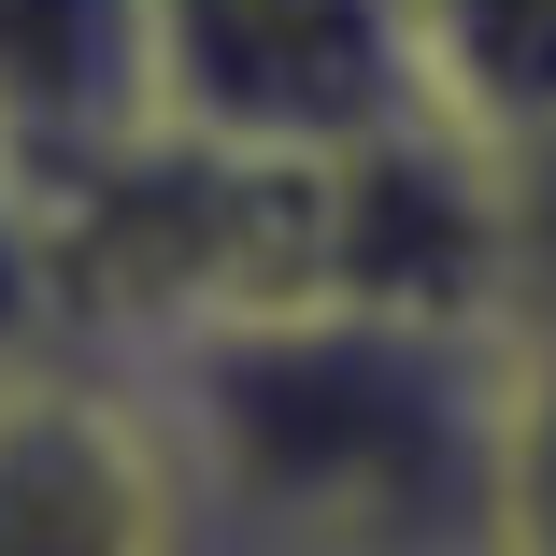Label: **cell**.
<instances>
[{
	"label": "cell",
	"instance_id": "8992f818",
	"mask_svg": "<svg viewBox=\"0 0 556 556\" xmlns=\"http://www.w3.org/2000/svg\"><path fill=\"white\" fill-rule=\"evenodd\" d=\"M485 556H556V343H514V386H500Z\"/></svg>",
	"mask_w": 556,
	"mask_h": 556
},
{
	"label": "cell",
	"instance_id": "3957f363",
	"mask_svg": "<svg viewBox=\"0 0 556 556\" xmlns=\"http://www.w3.org/2000/svg\"><path fill=\"white\" fill-rule=\"evenodd\" d=\"M0 556H200L186 457L129 357H0Z\"/></svg>",
	"mask_w": 556,
	"mask_h": 556
},
{
	"label": "cell",
	"instance_id": "52a82bcc",
	"mask_svg": "<svg viewBox=\"0 0 556 556\" xmlns=\"http://www.w3.org/2000/svg\"><path fill=\"white\" fill-rule=\"evenodd\" d=\"M485 157H500V328L556 343V129L485 143Z\"/></svg>",
	"mask_w": 556,
	"mask_h": 556
},
{
	"label": "cell",
	"instance_id": "277c9868",
	"mask_svg": "<svg viewBox=\"0 0 556 556\" xmlns=\"http://www.w3.org/2000/svg\"><path fill=\"white\" fill-rule=\"evenodd\" d=\"M129 129H157V0H0V157L29 200H58Z\"/></svg>",
	"mask_w": 556,
	"mask_h": 556
},
{
	"label": "cell",
	"instance_id": "6da1fadb",
	"mask_svg": "<svg viewBox=\"0 0 556 556\" xmlns=\"http://www.w3.org/2000/svg\"><path fill=\"white\" fill-rule=\"evenodd\" d=\"M129 371L186 457L200 556H485L514 328L243 300Z\"/></svg>",
	"mask_w": 556,
	"mask_h": 556
},
{
	"label": "cell",
	"instance_id": "5b68a950",
	"mask_svg": "<svg viewBox=\"0 0 556 556\" xmlns=\"http://www.w3.org/2000/svg\"><path fill=\"white\" fill-rule=\"evenodd\" d=\"M428 115H457L471 143L556 129V0H414Z\"/></svg>",
	"mask_w": 556,
	"mask_h": 556
},
{
	"label": "cell",
	"instance_id": "7a4b0ae2",
	"mask_svg": "<svg viewBox=\"0 0 556 556\" xmlns=\"http://www.w3.org/2000/svg\"><path fill=\"white\" fill-rule=\"evenodd\" d=\"M428 115L414 0H157V129L214 157H357Z\"/></svg>",
	"mask_w": 556,
	"mask_h": 556
},
{
	"label": "cell",
	"instance_id": "ba28073f",
	"mask_svg": "<svg viewBox=\"0 0 556 556\" xmlns=\"http://www.w3.org/2000/svg\"><path fill=\"white\" fill-rule=\"evenodd\" d=\"M29 343H58V271H43V200H29V172L0 157V357H29Z\"/></svg>",
	"mask_w": 556,
	"mask_h": 556
}]
</instances>
